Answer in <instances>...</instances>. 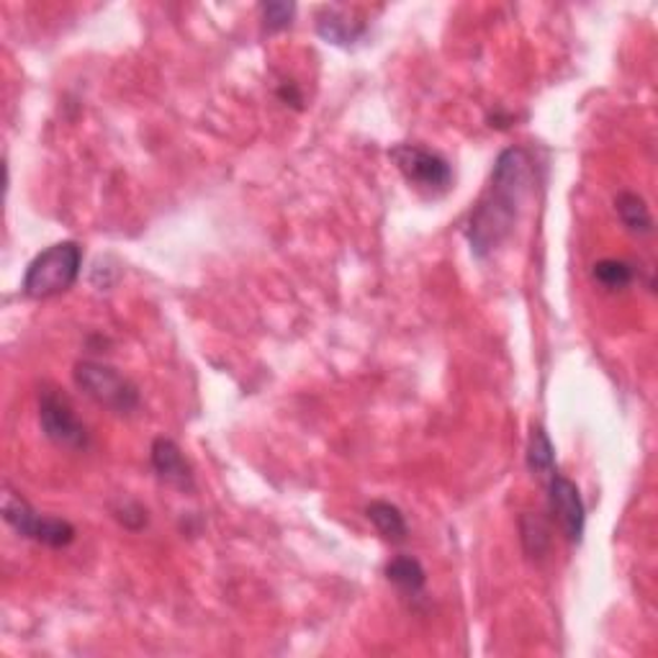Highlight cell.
<instances>
[{
  "mask_svg": "<svg viewBox=\"0 0 658 658\" xmlns=\"http://www.w3.org/2000/svg\"><path fill=\"white\" fill-rule=\"evenodd\" d=\"M591 278L607 291H622L628 288L632 278H636V268L625 261H615V257H605V261L595 263L591 268Z\"/></svg>",
  "mask_w": 658,
  "mask_h": 658,
  "instance_id": "obj_15",
  "label": "cell"
},
{
  "mask_svg": "<svg viewBox=\"0 0 658 658\" xmlns=\"http://www.w3.org/2000/svg\"><path fill=\"white\" fill-rule=\"evenodd\" d=\"M532 183H536V170L528 149L510 147L499 153L487 194L471 212L469 232H465L473 255L484 261L504 239H510L532 194Z\"/></svg>",
  "mask_w": 658,
  "mask_h": 658,
  "instance_id": "obj_1",
  "label": "cell"
},
{
  "mask_svg": "<svg viewBox=\"0 0 658 658\" xmlns=\"http://www.w3.org/2000/svg\"><path fill=\"white\" fill-rule=\"evenodd\" d=\"M369 23L347 16L343 8H322L316 13V35L335 47H353L365 37Z\"/></svg>",
  "mask_w": 658,
  "mask_h": 658,
  "instance_id": "obj_9",
  "label": "cell"
},
{
  "mask_svg": "<svg viewBox=\"0 0 658 658\" xmlns=\"http://www.w3.org/2000/svg\"><path fill=\"white\" fill-rule=\"evenodd\" d=\"M406 183L424 196H445L453 188V168L443 155L422 145H396L389 153Z\"/></svg>",
  "mask_w": 658,
  "mask_h": 658,
  "instance_id": "obj_4",
  "label": "cell"
},
{
  "mask_svg": "<svg viewBox=\"0 0 658 658\" xmlns=\"http://www.w3.org/2000/svg\"><path fill=\"white\" fill-rule=\"evenodd\" d=\"M75 383L82 394L116 414H135L139 410V389L124 373L98 361L75 365Z\"/></svg>",
  "mask_w": 658,
  "mask_h": 658,
  "instance_id": "obj_3",
  "label": "cell"
},
{
  "mask_svg": "<svg viewBox=\"0 0 658 658\" xmlns=\"http://www.w3.org/2000/svg\"><path fill=\"white\" fill-rule=\"evenodd\" d=\"M149 461H153V469L157 473V479L163 484L175 487L180 491H194L196 481H194V471H190V463L186 461V455L178 445L173 443L170 438H157L153 443V451H149Z\"/></svg>",
  "mask_w": 658,
  "mask_h": 658,
  "instance_id": "obj_8",
  "label": "cell"
},
{
  "mask_svg": "<svg viewBox=\"0 0 658 658\" xmlns=\"http://www.w3.org/2000/svg\"><path fill=\"white\" fill-rule=\"evenodd\" d=\"M365 518L373 522V528L379 530V536L383 540H389V543H404L406 536H410L404 514L396 504L371 502L369 510H365Z\"/></svg>",
  "mask_w": 658,
  "mask_h": 658,
  "instance_id": "obj_11",
  "label": "cell"
},
{
  "mask_svg": "<svg viewBox=\"0 0 658 658\" xmlns=\"http://www.w3.org/2000/svg\"><path fill=\"white\" fill-rule=\"evenodd\" d=\"M615 208H618V216H620V222L625 224V229L632 232V235L648 237L654 232L651 208L646 206V202L638 194L625 190V194L615 198Z\"/></svg>",
  "mask_w": 658,
  "mask_h": 658,
  "instance_id": "obj_12",
  "label": "cell"
},
{
  "mask_svg": "<svg viewBox=\"0 0 658 658\" xmlns=\"http://www.w3.org/2000/svg\"><path fill=\"white\" fill-rule=\"evenodd\" d=\"M520 538H522V548L530 558H546L548 551H551V530H548L546 520L540 514L524 512L520 518Z\"/></svg>",
  "mask_w": 658,
  "mask_h": 658,
  "instance_id": "obj_14",
  "label": "cell"
},
{
  "mask_svg": "<svg viewBox=\"0 0 658 658\" xmlns=\"http://www.w3.org/2000/svg\"><path fill=\"white\" fill-rule=\"evenodd\" d=\"M39 424L45 435L65 451H86L90 432L86 422L75 414V406L62 391L45 389L39 394Z\"/></svg>",
  "mask_w": 658,
  "mask_h": 658,
  "instance_id": "obj_6",
  "label": "cell"
},
{
  "mask_svg": "<svg viewBox=\"0 0 658 658\" xmlns=\"http://www.w3.org/2000/svg\"><path fill=\"white\" fill-rule=\"evenodd\" d=\"M3 520L8 528H13L16 536L47 548H68L75 540V528L68 520L45 518L13 489H6L3 494Z\"/></svg>",
  "mask_w": 658,
  "mask_h": 658,
  "instance_id": "obj_5",
  "label": "cell"
},
{
  "mask_svg": "<svg viewBox=\"0 0 658 658\" xmlns=\"http://www.w3.org/2000/svg\"><path fill=\"white\" fill-rule=\"evenodd\" d=\"M80 271L82 247L78 243H72V239H65V243L47 247L45 253H39L35 261L29 263L21 291L23 296L35 298V302L55 298L78 283Z\"/></svg>",
  "mask_w": 658,
  "mask_h": 658,
  "instance_id": "obj_2",
  "label": "cell"
},
{
  "mask_svg": "<svg viewBox=\"0 0 658 658\" xmlns=\"http://www.w3.org/2000/svg\"><path fill=\"white\" fill-rule=\"evenodd\" d=\"M548 504H551V512L556 514L558 524H561L566 540L579 546L587 528V510L585 502H581L577 484L556 471L553 477L548 479Z\"/></svg>",
  "mask_w": 658,
  "mask_h": 658,
  "instance_id": "obj_7",
  "label": "cell"
},
{
  "mask_svg": "<svg viewBox=\"0 0 658 658\" xmlns=\"http://www.w3.org/2000/svg\"><path fill=\"white\" fill-rule=\"evenodd\" d=\"M386 579L406 597H420L428 585V571L412 556H396L386 566Z\"/></svg>",
  "mask_w": 658,
  "mask_h": 658,
  "instance_id": "obj_10",
  "label": "cell"
},
{
  "mask_svg": "<svg viewBox=\"0 0 658 658\" xmlns=\"http://www.w3.org/2000/svg\"><path fill=\"white\" fill-rule=\"evenodd\" d=\"M296 16V6L294 3H281V0H273V3H263L261 6V19L265 31H281L286 29Z\"/></svg>",
  "mask_w": 658,
  "mask_h": 658,
  "instance_id": "obj_16",
  "label": "cell"
},
{
  "mask_svg": "<svg viewBox=\"0 0 658 658\" xmlns=\"http://www.w3.org/2000/svg\"><path fill=\"white\" fill-rule=\"evenodd\" d=\"M528 469L540 479H551L556 473V448L548 432L540 424H532L528 440Z\"/></svg>",
  "mask_w": 658,
  "mask_h": 658,
  "instance_id": "obj_13",
  "label": "cell"
}]
</instances>
